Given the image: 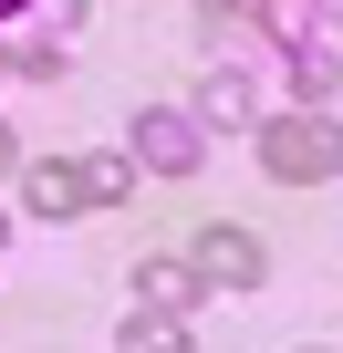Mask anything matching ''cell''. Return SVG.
Wrapping results in <instances>:
<instances>
[{
  "mask_svg": "<svg viewBox=\"0 0 343 353\" xmlns=\"http://www.w3.org/2000/svg\"><path fill=\"white\" fill-rule=\"evenodd\" d=\"M260 166L281 176V188H333V114H281V125H260Z\"/></svg>",
  "mask_w": 343,
  "mask_h": 353,
  "instance_id": "obj_1",
  "label": "cell"
},
{
  "mask_svg": "<svg viewBox=\"0 0 343 353\" xmlns=\"http://www.w3.org/2000/svg\"><path fill=\"white\" fill-rule=\"evenodd\" d=\"M198 156H208V135H198L177 104H146V114H135V166H156V176H188Z\"/></svg>",
  "mask_w": 343,
  "mask_h": 353,
  "instance_id": "obj_2",
  "label": "cell"
},
{
  "mask_svg": "<svg viewBox=\"0 0 343 353\" xmlns=\"http://www.w3.org/2000/svg\"><path fill=\"white\" fill-rule=\"evenodd\" d=\"M188 270H198V291H208V281H219V291H250L271 260H260V239H250V229H229V219H219V229H198Z\"/></svg>",
  "mask_w": 343,
  "mask_h": 353,
  "instance_id": "obj_3",
  "label": "cell"
},
{
  "mask_svg": "<svg viewBox=\"0 0 343 353\" xmlns=\"http://www.w3.org/2000/svg\"><path fill=\"white\" fill-rule=\"evenodd\" d=\"M21 198H32V219H73L84 208V166L73 156H32L21 166Z\"/></svg>",
  "mask_w": 343,
  "mask_h": 353,
  "instance_id": "obj_4",
  "label": "cell"
},
{
  "mask_svg": "<svg viewBox=\"0 0 343 353\" xmlns=\"http://www.w3.org/2000/svg\"><path fill=\"white\" fill-rule=\"evenodd\" d=\"M135 301H146V322H177L198 301V270L188 260H135Z\"/></svg>",
  "mask_w": 343,
  "mask_h": 353,
  "instance_id": "obj_5",
  "label": "cell"
},
{
  "mask_svg": "<svg viewBox=\"0 0 343 353\" xmlns=\"http://www.w3.org/2000/svg\"><path fill=\"white\" fill-rule=\"evenodd\" d=\"M239 114H250V83H239V73H208V94H198V114H188V125L208 135V125H239Z\"/></svg>",
  "mask_w": 343,
  "mask_h": 353,
  "instance_id": "obj_6",
  "label": "cell"
},
{
  "mask_svg": "<svg viewBox=\"0 0 343 353\" xmlns=\"http://www.w3.org/2000/svg\"><path fill=\"white\" fill-rule=\"evenodd\" d=\"M135 188V156H84V208H115Z\"/></svg>",
  "mask_w": 343,
  "mask_h": 353,
  "instance_id": "obj_7",
  "label": "cell"
},
{
  "mask_svg": "<svg viewBox=\"0 0 343 353\" xmlns=\"http://www.w3.org/2000/svg\"><path fill=\"white\" fill-rule=\"evenodd\" d=\"M115 353H188V322H146V312H135Z\"/></svg>",
  "mask_w": 343,
  "mask_h": 353,
  "instance_id": "obj_8",
  "label": "cell"
},
{
  "mask_svg": "<svg viewBox=\"0 0 343 353\" xmlns=\"http://www.w3.org/2000/svg\"><path fill=\"white\" fill-rule=\"evenodd\" d=\"M11 166H21V135H11V125H0V176H11Z\"/></svg>",
  "mask_w": 343,
  "mask_h": 353,
  "instance_id": "obj_9",
  "label": "cell"
},
{
  "mask_svg": "<svg viewBox=\"0 0 343 353\" xmlns=\"http://www.w3.org/2000/svg\"><path fill=\"white\" fill-rule=\"evenodd\" d=\"M0 73H11V52H0Z\"/></svg>",
  "mask_w": 343,
  "mask_h": 353,
  "instance_id": "obj_10",
  "label": "cell"
},
{
  "mask_svg": "<svg viewBox=\"0 0 343 353\" xmlns=\"http://www.w3.org/2000/svg\"><path fill=\"white\" fill-rule=\"evenodd\" d=\"M312 353H333V343H312Z\"/></svg>",
  "mask_w": 343,
  "mask_h": 353,
  "instance_id": "obj_11",
  "label": "cell"
}]
</instances>
